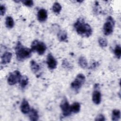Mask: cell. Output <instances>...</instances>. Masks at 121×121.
<instances>
[{
    "instance_id": "7402d4cb",
    "label": "cell",
    "mask_w": 121,
    "mask_h": 121,
    "mask_svg": "<svg viewBox=\"0 0 121 121\" xmlns=\"http://www.w3.org/2000/svg\"><path fill=\"white\" fill-rule=\"evenodd\" d=\"M114 54L116 57L118 59H120L121 58V46L119 45H117L114 49Z\"/></svg>"
},
{
    "instance_id": "5b68a950",
    "label": "cell",
    "mask_w": 121,
    "mask_h": 121,
    "mask_svg": "<svg viewBox=\"0 0 121 121\" xmlns=\"http://www.w3.org/2000/svg\"><path fill=\"white\" fill-rule=\"evenodd\" d=\"M114 26V21L112 17H109L104 23L103 27V31L105 35H108L111 34L113 31Z\"/></svg>"
},
{
    "instance_id": "2e32d148",
    "label": "cell",
    "mask_w": 121,
    "mask_h": 121,
    "mask_svg": "<svg viewBox=\"0 0 121 121\" xmlns=\"http://www.w3.org/2000/svg\"><path fill=\"white\" fill-rule=\"evenodd\" d=\"M80 109V105L78 102L74 103L70 105V111L71 112L78 113L79 112Z\"/></svg>"
},
{
    "instance_id": "9a60e30c",
    "label": "cell",
    "mask_w": 121,
    "mask_h": 121,
    "mask_svg": "<svg viewBox=\"0 0 121 121\" xmlns=\"http://www.w3.org/2000/svg\"><path fill=\"white\" fill-rule=\"evenodd\" d=\"M121 117V112L118 109H114L112 112V119L113 121H118Z\"/></svg>"
},
{
    "instance_id": "4316f807",
    "label": "cell",
    "mask_w": 121,
    "mask_h": 121,
    "mask_svg": "<svg viewBox=\"0 0 121 121\" xmlns=\"http://www.w3.org/2000/svg\"><path fill=\"white\" fill-rule=\"evenodd\" d=\"M95 121H105L104 117L102 114H99L98 116H97L96 117V119H95Z\"/></svg>"
},
{
    "instance_id": "ba28073f",
    "label": "cell",
    "mask_w": 121,
    "mask_h": 121,
    "mask_svg": "<svg viewBox=\"0 0 121 121\" xmlns=\"http://www.w3.org/2000/svg\"><path fill=\"white\" fill-rule=\"evenodd\" d=\"M47 64L50 69H53L56 68L57 62L51 53L48 54L47 58Z\"/></svg>"
},
{
    "instance_id": "30bf717a",
    "label": "cell",
    "mask_w": 121,
    "mask_h": 121,
    "mask_svg": "<svg viewBox=\"0 0 121 121\" xmlns=\"http://www.w3.org/2000/svg\"><path fill=\"white\" fill-rule=\"evenodd\" d=\"M47 18V11L43 9H40L37 13V18L40 22L45 21Z\"/></svg>"
},
{
    "instance_id": "8fae6325",
    "label": "cell",
    "mask_w": 121,
    "mask_h": 121,
    "mask_svg": "<svg viewBox=\"0 0 121 121\" xmlns=\"http://www.w3.org/2000/svg\"><path fill=\"white\" fill-rule=\"evenodd\" d=\"M12 54L11 52H4L1 56V63L6 64L9 63L11 59Z\"/></svg>"
},
{
    "instance_id": "4fadbf2b",
    "label": "cell",
    "mask_w": 121,
    "mask_h": 121,
    "mask_svg": "<svg viewBox=\"0 0 121 121\" xmlns=\"http://www.w3.org/2000/svg\"><path fill=\"white\" fill-rule=\"evenodd\" d=\"M29 119L32 121H37L39 118V115L38 112L35 109H31L29 112Z\"/></svg>"
},
{
    "instance_id": "cb8c5ba5",
    "label": "cell",
    "mask_w": 121,
    "mask_h": 121,
    "mask_svg": "<svg viewBox=\"0 0 121 121\" xmlns=\"http://www.w3.org/2000/svg\"><path fill=\"white\" fill-rule=\"evenodd\" d=\"M22 3L26 6L27 7H32L34 4V2L33 0H23L22 1Z\"/></svg>"
},
{
    "instance_id": "8992f818",
    "label": "cell",
    "mask_w": 121,
    "mask_h": 121,
    "mask_svg": "<svg viewBox=\"0 0 121 121\" xmlns=\"http://www.w3.org/2000/svg\"><path fill=\"white\" fill-rule=\"evenodd\" d=\"M21 78L22 76L20 72L18 70H15L9 74L7 81L9 85H14L17 82H20Z\"/></svg>"
},
{
    "instance_id": "7c38bea8",
    "label": "cell",
    "mask_w": 121,
    "mask_h": 121,
    "mask_svg": "<svg viewBox=\"0 0 121 121\" xmlns=\"http://www.w3.org/2000/svg\"><path fill=\"white\" fill-rule=\"evenodd\" d=\"M93 102L96 104H99L101 101V94L98 90H95L92 95Z\"/></svg>"
},
{
    "instance_id": "9c48e42d",
    "label": "cell",
    "mask_w": 121,
    "mask_h": 121,
    "mask_svg": "<svg viewBox=\"0 0 121 121\" xmlns=\"http://www.w3.org/2000/svg\"><path fill=\"white\" fill-rule=\"evenodd\" d=\"M20 109L22 112L24 114L28 113L31 110L28 102L25 99H24L21 103Z\"/></svg>"
},
{
    "instance_id": "5bb4252c",
    "label": "cell",
    "mask_w": 121,
    "mask_h": 121,
    "mask_svg": "<svg viewBox=\"0 0 121 121\" xmlns=\"http://www.w3.org/2000/svg\"><path fill=\"white\" fill-rule=\"evenodd\" d=\"M57 36L60 41L64 42L67 39V33L65 30H60L57 34Z\"/></svg>"
},
{
    "instance_id": "e0dca14e",
    "label": "cell",
    "mask_w": 121,
    "mask_h": 121,
    "mask_svg": "<svg viewBox=\"0 0 121 121\" xmlns=\"http://www.w3.org/2000/svg\"><path fill=\"white\" fill-rule=\"evenodd\" d=\"M78 62L79 66L83 69H85L87 66V60L84 56H81L79 57Z\"/></svg>"
},
{
    "instance_id": "484cf974",
    "label": "cell",
    "mask_w": 121,
    "mask_h": 121,
    "mask_svg": "<svg viewBox=\"0 0 121 121\" xmlns=\"http://www.w3.org/2000/svg\"><path fill=\"white\" fill-rule=\"evenodd\" d=\"M62 66L64 67V68H70V64H69V63L66 61V60H63V62H62Z\"/></svg>"
},
{
    "instance_id": "d6986e66",
    "label": "cell",
    "mask_w": 121,
    "mask_h": 121,
    "mask_svg": "<svg viewBox=\"0 0 121 121\" xmlns=\"http://www.w3.org/2000/svg\"><path fill=\"white\" fill-rule=\"evenodd\" d=\"M30 64H31L30 65H31V68L32 70L34 73L37 72L40 69L39 65L34 60H32L31 61Z\"/></svg>"
},
{
    "instance_id": "7a4b0ae2",
    "label": "cell",
    "mask_w": 121,
    "mask_h": 121,
    "mask_svg": "<svg viewBox=\"0 0 121 121\" xmlns=\"http://www.w3.org/2000/svg\"><path fill=\"white\" fill-rule=\"evenodd\" d=\"M15 50L17 58L18 60H24L29 58L32 52L31 49L24 46L19 42L17 43Z\"/></svg>"
},
{
    "instance_id": "3957f363",
    "label": "cell",
    "mask_w": 121,
    "mask_h": 121,
    "mask_svg": "<svg viewBox=\"0 0 121 121\" xmlns=\"http://www.w3.org/2000/svg\"><path fill=\"white\" fill-rule=\"evenodd\" d=\"M86 80L85 76L82 74H78L74 80L71 83V88L75 91H78Z\"/></svg>"
},
{
    "instance_id": "277c9868",
    "label": "cell",
    "mask_w": 121,
    "mask_h": 121,
    "mask_svg": "<svg viewBox=\"0 0 121 121\" xmlns=\"http://www.w3.org/2000/svg\"><path fill=\"white\" fill-rule=\"evenodd\" d=\"M31 49L32 51L36 52L39 55H43L46 51V46L43 42L35 40L32 42Z\"/></svg>"
},
{
    "instance_id": "52a82bcc",
    "label": "cell",
    "mask_w": 121,
    "mask_h": 121,
    "mask_svg": "<svg viewBox=\"0 0 121 121\" xmlns=\"http://www.w3.org/2000/svg\"><path fill=\"white\" fill-rule=\"evenodd\" d=\"M60 107L64 116H69L70 115L71 113L70 111V106L66 98H64L62 100L60 104Z\"/></svg>"
},
{
    "instance_id": "ffe728a7",
    "label": "cell",
    "mask_w": 121,
    "mask_h": 121,
    "mask_svg": "<svg viewBox=\"0 0 121 121\" xmlns=\"http://www.w3.org/2000/svg\"><path fill=\"white\" fill-rule=\"evenodd\" d=\"M61 10V6L60 5V4L57 2H55V3H54L52 6L53 11L56 14H59Z\"/></svg>"
},
{
    "instance_id": "44dd1931",
    "label": "cell",
    "mask_w": 121,
    "mask_h": 121,
    "mask_svg": "<svg viewBox=\"0 0 121 121\" xmlns=\"http://www.w3.org/2000/svg\"><path fill=\"white\" fill-rule=\"evenodd\" d=\"M19 83L20 84L21 87L22 88H25L27 85L28 83V79L27 77L26 76H24L23 77H22Z\"/></svg>"
},
{
    "instance_id": "603a6c76",
    "label": "cell",
    "mask_w": 121,
    "mask_h": 121,
    "mask_svg": "<svg viewBox=\"0 0 121 121\" xmlns=\"http://www.w3.org/2000/svg\"><path fill=\"white\" fill-rule=\"evenodd\" d=\"M98 43L100 46L102 47H106L107 45V41L104 38H100L98 40Z\"/></svg>"
},
{
    "instance_id": "6da1fadb",
    "label": "cell",
    "mask_w": 121,
    "mask_h": 121,
    "mask_svg": "<svg viewBox=\"0 0 121 121\" xmlns=\"http://www.w3.org/2000/svg\"><path fill=\"white\" fill-rule=\"evenodd\" d=\"M74 26L77 33L82 36L89 37L92 34V30L90 26L86 23L82 18H78Z\"/></svg>"
},
{
    "instance_id": "d4e9b609",
    "label": "cell",
    "mask_w": 121,
    "mask_h": 121,
    "mask_svg": "<svg viewBox=\"0 0 121 121\" xmlns=\"http://www.w3.org/2000/svg\"><path fill=\"white\" fill-rule=\"evenodd\" d=\"M0 15L1 16H3L6 12V8L4 5H1L0 7Z\"/></svg>"
},
{
    "instance_id": "ac0fdd59",
    "label": "cell",
    "mask_w": 121,
    "mask_h": 121,
    "mask_svg": "<svg viewBox=\"0 0 121 121\" xmlns=\"http://www.w3.org/2000/svg\"><path fill=\"white\" fill-rule=\"evenodd\" d=\"M6 25L9 28H12L14 26V22L13 18L10 16H8L6 18Z\"/></svg>"
}]
</instances>
